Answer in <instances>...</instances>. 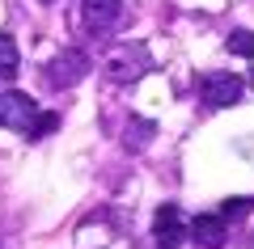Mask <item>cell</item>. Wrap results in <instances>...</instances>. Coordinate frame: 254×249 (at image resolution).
Masks as SVG:
<instances>
[{
    "label": "cell",
    "instance_id": "cell-13",
    "mask_svg": "<svg viewBox=\"0 0 254 249\" xmlns=\"http://www.w3.org/2000/svg\"><path fill=\"white\" fill-rule=\"evenodd\" d=\"M43 4H51V0H43Z\"/></svg>",
    "mask_w": 254,
    "mask_h": 249
},
{
    "label": "cell",
    "instance_id": "cell-4",
    "mask_svg": "<svg viewBox=\"0 0 254 249\" xmlns=\"http://www.w3.org/2000/svg\"><path fill=\"white\" fill-rule=\"evenodd\" d=\"M106 72H110L115 80H136V76H144V72H148V51H144L140 43H136V47L123 43V47L106 59Z\"/></svg>",
    "mask_w": 254,
    "mask_h": 249
},
{
    "label": "cell",
    "instance_id": "cell-10",
    "mask_svg": "<svg viewBox=\"0 0 254 249\" xmlns=\"http://www.w3.org/2000/svg\"><path fill=\"white\" fill-rule=\"evenodd\" d=\"M250 211H254V199H246V195L220 203V215H225V220H242V215H250Z\"/></svg>",
    "mask_w": 254,
    "mask_h": 249
},
{
    "label": "cell",
    "instance_id": "cell-1",
    "mask_svg": "<svg viewBox=\"0 0 254 249\" xmlns=\"http://www.w3.org/2000/svg\"><path fill=\"white\" fill-rule=\"evenodd\" d=\"M85 76H89V55L76 51V47L60 51L51 63H47V80H51L55 89H72V85H81Z\"/></svg>",
    "mask_w": 254,
    "mask_h": 249
},
{
    "label": "cell",
    "instance_id": "cell-7",
    "mask_svg": "<svg viewBox=\"0 0 254 249\" xmlns=\"http://www.w3.org/2000/svg\"><path fill=\"white\" fill-rule=\"evenodd\" d=\"M119 13H123V0H85V21H89L93 30L115 26Z\"/></svg>",
    "mask_w": 254,
    "mask_h": 249
},
{
    "label": "cell",
    "instance_id": "cell-5",
    "mask_svg": "<svg viewBox=\"0 0 254 249\" xmlns=\"http://www.w3.org/2000/svg\"><path fill=\"white\" fill-rule=\"evenodd\" d=\"M182 211L174 203H165V207H157V220H153V245L157 249H178V241H182Z\"/></svg>",
    "mask_w": 254,
    "mask_h": 249
},
{
    "label": "cell",
    "instance_id": "cell-2",
    "mask_svg": "<svg viewBox=\"0 0 254 249\" xmlns=\"http://www.w3.org/2000/svg\"><path fill=\"white\" fill-rule=\"evenodd\" d=\"M199 93H203L208 106L225 110V106H233V101H242L246 85H242V76H233V72H203L199 76Z\"/></svg>",
    "mask_w": 254,
    "mask_h": 249
},
{
    "label": "cell",
    "instance_id": "cell-3",
    "mask_svg": "<svg viewBox=\"0 0 254 249\" xmlns=\"http://www.w3.org/2000/svg\"><path fill=\"white\" fill-rule=\"evenodd\" d=\"M43 114V110L30 101V93H0V127H13V131H30V123Z\"/></svg>",
    "mask_w": 254,
    "mask_h": 249
},
{
    "label": "cell",
    "instance_id": "cell-12",
    "mask_svg": "<svg viewBox=\"0 0 254 249\" xmlns=\"http://www.w3.org/2000/svg\"><path fill=\"white\" fill-rule=\"evenodd\" d=\"M131 131H136V148H144V144H148V135H153V123H136Z\"/></svg>",
    "mask_w": 254,
    "mask_h": 249
},
{
    "label": "cell",
    "instance_id": "cell-8",
    "mask_svg": "<svg viewBox=\"0 0 254 249\" xmlns=\"http://www.w3.org/2000/svg\"><path fill=\"white\" fill-rule=\"evenodd\" d=\"M17 72H21L17 43H13V34H0V80H13Z\"/></svg>",
    "mask_w": 254,
    "mask_h": 249
},
{
    "label": "cell",
    "instance_id": "cell-11",
    "mask_svg": "<svg viewBox=\"0 0 254 249\" xmlns=\"http://www.w3.org/2000/svg\"><path fill=\"white\" fill-rule=\"evenodd\" d=\"M55 127H60V114H51V110H43V114H38L34 118V123H30V140H43V135H51L55 131Z\"/></svg>",
    "mask_w": 254,
    "mask_h": 249
},
{
    "label": "cell",
    "instance_id": "cell-9",
    "mask_svg": "<svg viewBox=\"0 0 254 249\" xmlns=\"http://www.w3.org/2000/svg\"><path fill=\"white\" fill-rule=\"evenodd\" d=\"M225 47H229L233 55H242V59H250V55H254V30H233Z\"/></svg>",
    "mask_w": 254,
    "mask_h": 249
},
{
    "label": "cell",
    "instance_id": "cell-6",
    "mask_svg": "<svg viewBox=\"0 0 254 249\" xmlns=\"http://www.w3.org/2000/svg\"><path fill=\"white\" fill-rule=\"evenodd\" d=\"M190 237L199 241L203 249H225V215H199V220L190 224Z\"/></svg>",
    "mask_w": 254,
    "mask_h": 249
}]
</instances>
